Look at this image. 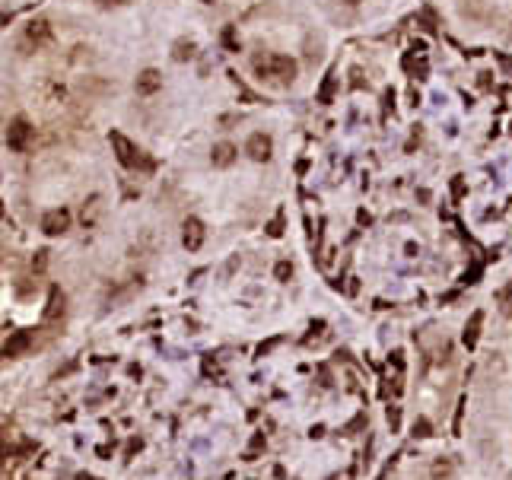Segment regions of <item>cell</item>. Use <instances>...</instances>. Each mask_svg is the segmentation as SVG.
<instances>
[{"mask_svg": "<svg viewBox=\"0 0 512 480\" xmlns=\"http://www.w3.org/2000/svg\"><path fill=\"white\" fill-rule=\"evenodd\" d=\"M274 277H277V280H290V277H293V264H290V261H280V264L274 267Z\"/></svg>", "mask_w": 512, "mask_h": 480, "instance_id": "2e32d148", "label": "cell"}, {"mask_svg": "<svg viewBox=\"0 0 512 480\" xmlns=\"http://www.w3.org/2000/svg\"><path fill=\"white\" fill-rule=\"evenodd\" d=\"M496 303H500V312L512 318V283H506L500 293H496Z\"/></svg>", "mask_w": 512, "mask_h": 480, "instance_id": "4fadbf2b", "label": "cell"}, {"mask_svg": "<svg viewBox=\"0 0 512 480\" xmlns=\"http://www.w3.org/2000/svg\"><path fill=\"white\" fill-rule=\"evenodd\" d=\"M77 480H95V477H90V474H77Z\"/></svg>", "mask_w": 512, "mask_h": 480, "instance_id": "44dd1931", "label": "cell"}, {"mask_svg": "<svg viewBox=\"0 0 512 480\" xmlns=\"http://www.w3.org/2000/svg\"><path fill=\"white\" fill-rule=\"evenodd\" d=\"M70 210H64V207H54V210H48V214L42 216V232L45 236H64L67 229H70Z\"/></svg>", "mask_w": 512, "mask_h": 480, "instance_id": "277c9868", "label": "cell"}, {"mask_svg": "<svg viewBox=\"0 0 512 480\" xmlns=\"http://www.w3.org/2000/svg\"><path fill=\"white\" fill-rule=\"evenodd\" d=\"M45 255H48V251H38V258H36V261H32V267H38V271H42V267H45V261H48Z\"/></svg>", "mask_w": 512, "mask_h": 480, "instance_id": "ffe728a7", "label": "cell"}, {"mask_svg": "<svg viewBox=\"0 0 512 480\" xmlns=\"http://www.w3.org/2000/svg\"><path fill=\"white\" fill-rule=\"evenodd\" d=\"M201 4H207V6H210V4H216V0H201Z\"/></svg>", "mask_w": 512, "mask_h": 480, "instance_id": "7402d4cb", "label": "cell"}, {"mask_svg": "<svg viewBox=\"0 0 512 480\" xmlns=\"http://www.w3.org/2000/svg\"><path fill=\"white\" fill-rule=\"evenodd\" d=\"M268 232H271V236H280V232H283V216L277 214V219L271 223V229H268Z\"/></svg>", "mask_w": 512, "mask_h": 480, "instance_id": "e0dca14e", "label": "cell"}, {"mask_svg": "<svg viewBox=\"0 0 512 480\" xmlns=\"http://www.w3.org/2000/svg\"><path fill=\"white\" fill-rule=\"evenodd\" d=\"M99 207H102L99 197H90V207L83 204V223H86V226H93V223H95V214H99Z\"/></svg>", "mask_w": 512, "mask_h": 480, "instance_id": "9a60e30c", "label": "cell"}, {"mask_svg": "<svg viewBox=\"0 0 512 480\" xmlns=\"http://www.w3.org/2000/svg\"><path fill=\"white\" fill-rule=\"evenodd\" d=\"M172 58L175 61H191V58H194V42H185V38H182V42H175Z\"/></svg>", "mask_w": 512, "mask_h": 480, "instance_id": "5bb4252c", "label": "cell"}, {"mask_svg": "<svg viewBox=\"0 0 512 480\" xmlns=\"http://www.w3.org/2000/svg\"><path fill=\"white\" fill-rule=\"evenodd\" d=\"M204 239H207V229H204V223L197 216H188L185 226H182V245H185L188 251H197L204 245Z\"/></svg>", "mask_w": 512, "mask_h": 480, "instance_id": "5b68a950", "label": "cell"}, {"mask_svg": "<svg viewBox=\"0 0 512 480\" xmlns=\"http://www.w3.org/2000/svg\"><path fill=\"white\" fill-rule=\"evenodd\" d=\"M51 23L48 19H32L29 26H26V42L29 45H36V48H42V45H48L51 42Z\"/></svg>", "mask_w": 512, "mask_h": 480, "instance_id": "52a82bcc", "label": "cell"}, {"mask_svg": "<svg viewBox=\"0 0 512 480\" xmlns=\"http://www.w3.org/2000/svg\"><path fill=\"white\" fill-rule=\"evenodd\" d=\"M481 328H484V312L477 308V312H471V318H468V325H465V334H461V340H465V347H468V350H474V347H477Z\"/></svg>", "mask_w": 512, "mask_h": 480, "instance_id": "7c38bea8", "label": "cell"}, {"mask_svg": "<svg viewBox=\"0 0 512 480\" xmlns=\"http://www.w3.org/2000/svg\"><path fill=\"white\" fill-rule=\"evenodd\" d=\"M64 290L61 286H51L48 290V306H45V321H54V318H61L64 315Z\"/></svg>", "mask_w": 512, "mask_h": 480, "instance_id": "8fae6325", "label": "cell"}, {"mask_svg": "<svg viewBox=\"0 0 512 480\" xmlns=\"http://www.w3.org/2000/svg\"><path fill=\"white\" fill-rule=\"evenodd\" d=\"M160 86H162V73H160V71L147 67V71H140V73H137V93H140V95H153V93H160Z\"/></svg>", "mask_w": 512, "mask_h": 480, "instance_id": "9c48e42d", "label": "cell"}, {"mask_svg": "<svg viewBox=\"0 0 512 480\" xmlns=\"http://www.w3.org/2000/svg\"><path fill=\"white\" fill-rule=\"evenodd\" d=\"M245 153L251 156L255 162H268L271 160V153H274V143H271V137L268 134H251L249 137V143H245Z\"/></svg>", "mask_w": 512, "mask_h": 480, "instance_id": "8992f818", "label": "cell"}, {"mask_svg": "<svg viewBox=\"0 0 512 480\" xmlns=\"http://www.w3.org/2000/svg\"><path fill=\"white\" fill-rule=\"evenodd\" d=\"M108 143H112V150H115V156H118V162L125 169H137V166H143V169H150V160H143V153L137 147H134L131 140H127L121 131H112L108 134Z\"/></svg>", "mask_w": 512, "mask_h": 480, "instance_id": "6da1fadb", "label": "cell"}, {"mask_svg": "<svg viewBox=\"0 0 512 480\" xmlns=\"http://www.w3.org/2000/svg\"><path fill=\"white\" fill-rule=\"evenodd\" d=\"M452 474V468H449V464H436L433 468V477H449Z\"/></svg>", "mask_w": 512, "mask_h": 480, "instance_id": "ac0fdd59", "label": "cell"}, {"mask_svg": "<svg viewBox=\"0 0 512 480\" xmlns=\"http://www.w3.org/2000/svg\"><path fill=\"white\" fill-rule=\"evenodd\" d=\"M6 150H13V153H26L32 143V125L26 118H13L10 125H6Z\"/></svg>", "mask_w": 512, "mask_h": 480, "instance_id": "3957f363", "label": "cell"}, {"mask_svg": "<svg viewBox=\"0 0 512 480\" xmlns=\"http://www.w3.org/2000/svg\"><path fill=\"white\" fill-rule=\"evenodd\" d=\"M414 436H429V423H427V420H420L417 427H414Z\"/></svg>", "mask_w": 512, "mask_h": 480, "instance_id": "d6986e66", "label": "cell"}, {"mask_svg": "<svg viewBox=\"0 0 512 480\" xmlns=\"http://www.w3.org/2000/svg\"><path fill=\"white\" fill-rule=\"evenodd\" d=\"M236 156H239V150L233 147V143L220 140L214 147V153H210V162H214L216 169H226V166H233V162H236Z\"/></svg>", "mask_w": 512, "mask_h": 480, "instance_id": "30bf717a", "label": "cell"}, {"mask_svg": "<svg viewBox=\"0 0 512 480\" xmlns=\"http://www.w3.org/2000/svg\"><path fill=\"white\" fill-rule=\"evenodd\" d=\"M347 4H360V0H347Z\"/></svg>", "mask_w": 512, "mask_h": 480, "instance_id": "603a6c76", "label": "cell"}, {"mask_svg": "<svg viewBox=\"0 0 512 480\" xmlns=\"http://www.w3.org/2000/svg\"><path fill=\"white\" fill-rule=\"evenodd\" d=\"M32 344V334L29 331H13L10 338L4 340V356L6 360H16V356H23L26 350Z\"/></svg>", "mask_w": 512, "mask_h": 480, "instance_id": "ba28073f", "label": "cell"}, {"mask_svg": "<svg viewBox=\"0 0 512 480\" xmlns=\"http://www.w3.org/2000/svg\"><path fill=\"white\" fill-rule=\"evenodd\" d=\"M255 71L261 73V77H277V80H283V83H290V80L296 77V61L286 58V54H271L268 61H255Z\"/></svg>", "mask_w": 512, "mask_h": 480, "instance_id": "7a4b0ae2", "label": "cell"}]
</instances>
